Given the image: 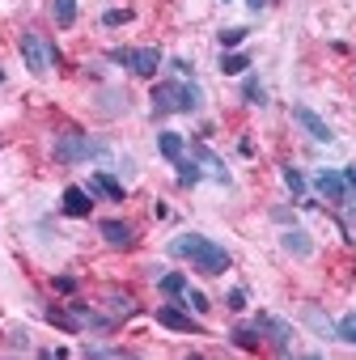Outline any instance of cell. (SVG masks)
<instances>
[{
  "mask_svg": "<svg viewBox=\"0 0 356 360\" xmlns=\"http://www.w3.org/2000/svg\"><path fill=\"white\" fill-rule=\"evenodd\" d=\"M170 255L174 259H187V263H196V271H204V276H225L229 271V250L225 246H217L212 238H204V233H178L174 242H170Z\"/></svg>",
  "mask_w": 356,
  "mask_h": 360,
  "instance_id": "obj_1",
  "label": "cell"
},
{
  "mask_svg": "<svg viewBox=\"0 0 356 360\" xmlns=\"http://www.w3.org/2000/svg\"><path fill=\"white\" fill-rule=\"evenodd\" d=\"M204 106V89L196 81H157L153 85V115H196Z\"/></svg>",
  "mask_w": 356,
  "mask_h": 360,
  "instance_id": "obj_2",
  "label": "cell"
},
{
  "mask_svg": "<svg viewBox=\"0 0 356 360\" xmlns=\"http://www.w3.org/2000/svg\"><path fill=\"white\" fill-rule=\"evenodd\" d=\"M51 153H56V161H60V165H77V161H106V157H110V148H106L102 140H94V136H85V131H77V127L60 131V136H56V144H51Z\"/></svg>",
  "mask_w": 356,
  "mask_h": 360,
  "instance_id": "obj_3",
  "label": "cell"
},
{
  "mask_svg": "<svg viewBox=\"0 0 356 360\" xmlns=\"http://www.w3.org/2000/svg\"><path fill=\"white\" fill-rule=\"evenodd\" d=\"M110 60L132 68L136 77H153L161 68V51L157 47H110Z\"/></svg>",
  "mask_w": 356,
  "mask_h": 360,
  "instance_id": "obj_4",
  "label": "cell"
},
{
  "mask_svg": "<svg viewBox=\"0 0 356 360\" xmlns=\"http://www.w3.org/2000/svg\"><path fill=\"white\" fill-rule=\"evenodd\" d=\"M18 51H22V60H26V68H30L34 77H47V68H51V47L43 43V34L22 30V34H18Z\"/></svg>",
  "mask_w": 356,
  "mask_h": 360,
  "instance_id": "obj_5",
  "label": "cell"
},
{
  "mask_svg": "<svg viewBox=\"0 0 356 360\" xmlns=\"http://www.w3.org/2000/svg\"><path fill=\"white\" fill-rule=\"evenodd\" d=\"M255 330H259V335L280 352V356H288V352H293V343H288V339H293V326H288L284 318H276V314H259V318H255Z\"/></svg>",
  "mask_w": 356,
  "mask_h": 360,
  "instance_id": "obj_6",
  "label": "cell"
},
{
  "mask_svg": "<svg viewBox=\"0 0 356 360\" xmlns=\"http://www.w3.org/2000/svg\"><path fill=\"white\" fill-rule=\"evenodd\" d=\"M98 233H102L115 250H132V246H136V225H132V221L106 217V221H98Z\"/></svg>",
  "mask_w": 356,
  "mask_h": 360,
  "instance_id": "obj_7",
  "label": "cell"
},
{
  "mask_svg": "<svg viewBox=\"0 0 356 360\" xmlns=\"http://www.w3.org/2000/svg\"><path fill=\"white\" fill-rule=\"evenodd\" d=\"M314 187H318V195H322L326 204H348V195H352L339 169H318V178H314Z\"/></svg>",
  "mask_w": 356,
  "mask_h": 360,
  "instance_id": "obj_8",
  "label": "cell"
},
{
  "mask_svg": "<svg viewBox=\"0 0 356 360\" xmlns=\"http://www.w3.org/2000/svg\"><path fill=\"white\" fill-rule=\"evenodd\" d=\"M293 119L305 127V136H310V140H318V144H331V140H335L331 123H326L318 110H310V106H293Z\"/></svg>",
  "mask_w": 356,
  "mask_h": 360,
  "instance_id": "obj_9",
  "label": "cell"
},
{
  "mask_svg": "<svg viewBox=\"0 0 356 360\" xmlns=\"http://www.w3.org/2000/svg\"><path fill=\"white\" fill-rule=\"evenodd\" d=\"M157 322L170 326V330H183V335H200V322L191 314H183L178 305H157Z\"/></svg>",
  "mask_w": 356,
  "mask_h": 360,
  "instance_id": "obj_10",
  "label": "cell"
},
{
  "mask_svg": "<svg viewBox=\"0 0 356 360\" xmlns=\"http://www.w3.org/2000/svg\"><path fill=\"white\" fill-rule=\"evenodd\" d=\"M60 208H64V217H89V212H94V195H89L85 187H64Z\"/></svg>",
  "mask_w": 356,
  "mask_h": 360,
  "instance_id": "obj_11",
  "label": "cell"
},
{
  "mask_svg": "<svg viewBox=\"0 0 356 360\" xmlns=\"http://www.w3.org/2000/svg\"><path fill=\"white\" fill-rule=\"evenodd\" d=\"M85 191H89L94 200H98V195H106V200H115V204H123V183H119V178H110L106 169H98V174L89 178V187H85Z\"/></svg>",
  "mask_w": 356,
  "mask_h": 360,
  "instance_id": "obj_12",
  "label": "cell"
},
{
  "mask_svg": "<svg viewBox=\"0 0 356 360\" xmlns=\"http://www.w3.org/2000/svg\"><path fill=\"white\" fill-rule=\"evenodd\" d=\"M280 242H284V250H288V255H297V259H310V255H314V242H310V233H305V229H284V233H280Z\"/></svg>",
  "mask_w": 356,
  "mask_h": 360,
  "instance_id": "obj_13",
  "label": "cell"
},
{
  "mask_svg": "<svg viewBox=\"0 0 356 360\" xmlns=\"http://www.w3.org/2000/svg\"><path fill=\"white\" fill-rule=\"evenodd\" d=\"M196 161H200V165H208L217 183H225V187H229V169H225V161H221L208 144H200V140H196Z\"/></svg>",
  "mask_w": 356,
  "mask_h": 360,
  "instance_id": "obj_14",
  "label": "cell"
},
{
  "mask_svg": "<svg viewBox=\"0 0 356 360\" xmlns=\"http://www.w3.org/2000/svg\"><path fill=\"white\" fill-rule=\"evenodd\" d=\"M183 148H187V140L178 136V131H161V136H157V153H161L165 161H178V157H183Z\"/></svg>",
  "mask_w": 356,
  "mask_h": 360,
  "instance_id": "obj_15",
  "label": "cell"
},
{
  "mask_svg": "<svg viewBox=\"0 0 356 360\" xmlns=\"http://www.w3.org/2000/svg\"><path fill=\"white\" fill-rule=\"evenodd\" d=\"M174 169H178V183H183V187H196L200 178H204V169H200V161H196V157H191V161H187V157H178V161H174Z\"/></svg>",
  "mask_w": 356,
  "mask_h": 360,
  "instance_id": "obj_16",
  "label": "cell"
},
{
  "mask_svg": "<svg viewBox=\"0 0 356 360\" xmlns=\"http://www.w3.org/2000/svg\"><path fill=\"white\" fill-rule=\"evenodd\" d=\"M229 339H234L242 352H259V343H263V335H259L255 326H234V330H229Z\"/></svg>",
  "mask_w": 356,
  "mask_h": 360,
  "instance_id": "obj_17",
  "label": "cell"
},
{
  "mask_svg": "<svg viewBox=\"0 0 356 360\" xmlns=\"http://www.w3.org/2000/svg\"><path fill=\"white\" fill-rule=\"evenodd\" d=\"M246 68H250V56H246V51H225V56H221V72H225V77H238V72H246Z\"/></svg>",
  "mask_w": 356,
  "mask_h": 360,
  "instance_id": "obj_18",
  "label": "cell"
},
{
  "mask_svg": "<svg viewBox=\"0 0 356 360\" xmlns=\"http://www.w3.org/2000/svg\"><path fill=\"white\" fill-rule=\"evenodd\" d=\"M51 18H56V26H72L77 22V0H51Z\"/></svg>",
  "mask_w": 356,
  "mask_h": 360,
  "instance_id": "obj_19",
  "label": "cell"
},
{
  "mask_svg": "<svg viewBox=\"0 0 356 360\" xmlns=\"http://www.w3.org/2000/svg\"><path fill=\"white\" fill-rule=\"evenodd\" d=\"M157 284H161L165 297H183V292H187V276H183V271H165Z\"/></svg>",
  "mask_w": 356,
  "mask_h": 360,
  "instance_id": "obj_20",
  "label": "cell"
},
{
  "mask_svg": "<svg viewBox=\"0 0 356 360\" xmlns=\"http://www.w3.org/2000/svg\"><path fill=\"white\" fill-rule=\"evenodd\" d=\"M242 98H246L250 106H267V89L259 85V77H246V81H242Z\"/></svg>",
  "mask_w": 356,
  "mask_h": 360,
  "instance_id": "obj_21",
  "label": "cell"
},
{
  "mask_svg": "<svg viewBox=\"0 0 356 360\" xmlns=\"http://www.w3.org/2000/svg\"><path fill=\"white\" fill-rule=\"evenodd\" d=\"M280 178H284V187L293 191V200H305V178H301V169L284 165V169H280Z\"/></svg>",
  "mask_w": 356,
  "mask_h": 360,
  "instance_id": "obj_22",
  "label": "cell"
},
{
  "mask_svg": "<svg viewBox=\"0 0 356 360\" xmlns=\"http://www.w3.org/2000/svg\"><path fill=\"white\" fill-rule=\"evenodd\" d=\"M106 301H110V314H115V318H127V314H136V301H132L127 292H106Z\"/></svg>",
  "mask_w": 356,
  "mask_h": 360,
  "instance_id": "obj_23",
  "label": "cell"
},
{
  "mask_svg": "<svg viewBox=\"0 0 356 360\" xmlns=\"http://www.w3.org/2000/svg\"><path fill=\"white\" fill-rule=\"evenodd\" d=\"M335 339H343V343L356 347V314H343V318L335 322Z\"/></svg>",
  "mask_w": 356,
  "mask_h": 360,
  "instance_id": "obj_24",
  "label": "cell"
},
{
  "mask_svg": "<svg viewBox=\"0 0 356 360\" xmlns=\"http://www.w3.org/2000/svg\"><path fill=\"white\" fill-rule=\"evenodd\" d=\"M246 34H250L246 26H229V30H221V47H225V51H234V47H242V43H246Z\"/></svg>",
  "mask_w": 356,
  "mask_h": 360,
  "instance_id": "obj_25",
  "label": "cell"
},
{
  "mask_svg": "<svg viewBox=\"0 0 356 360\" xmlns=\"http://www.w3.org/2000/svg\"><path fill=\"white\" fill-rule=\"evenodd\" d=\"M123 22H132V9H106L102 13V26H123Z\"/></svg>",
  "mask_w": 356,
  "mask_h": 360,
  "instance_id": "obj_26",
  "label": "cell"
},
{
  "mask_svg": "<svg viewBox=\"0 0 356 360\" xmlns=\"http://www.w3.org/2000/svg\"><path fill=\"white\" fill-rule=\"evenodd\" d=\"M183 297H187V305H191V309H196V314H204V309H208V297H204V292H200V288H187V292H183Z\"/></svg>",
  "mask_w": 356,
  "mask_h": 360,
  "instance_id": "obj_27",
  "label": "cell"
},
{
  "mask_svg": "<svg viewBox=\"0 0 356 360\" xmlns=\"http://www.w3.org/2000/svg\"><path fill=\"white\" fill-rule=\"evenodd\" d=\"M225 305H229L234 314H238V309H246V292H242V288H229V297H225Z\"/></svg>",
  "mask_w": 356,
  "mask_h": 360,
  "instance_id": "obj_28",
  "label": "cell"
},
{
  "mask_svg": "<svg viewBox=\"0 0 356 360\" xmlns=\"http://www.w3.org/2000/svg\"><path fill=\"white\" fill-rule=\"evenodd\" d=\"M56 292H77V276H56Z\"/></svg>",
  "mask_w": 356,
  "mask_h": 360,
  "instance_id": "obj_29",
  "label": "cell"
},
{
  "mask_svg": "<svg viewBox=\"0 0 356 360\" xmlns=\"http://www.w3.org/2000/svg\"><path fill=\"white\" fill-rule=\"evenodd\" d=\"M339 174H343V183H348V191H356V165H343Z\"/></svg>",
  "mask_w": 356,
  "mask_h": 360,
  "instance_id": "obj_30",
  "label": "cell"
},
{
  "mask_svg": "<svg viewBox=\"0 0 356 360\" xmlns=\"http://www.w3.org/2000/svg\"><path fill=\"white\" fill-rule=\"evenodd\" d=\"M170 68H174V72H178V77H191V64H187V60H174V64H170Z\"/></svg>",
  "mask_w": 356,
  "mask_h": 360,
  "instance_id": "obj_31",
  "label": "cell"
},
{
  "mask_svg": "<svg viewBox=\"0 0 356 360\" xmlns=\"http://www.w3.org/2000/svg\"><path fill=\"white\" fill-rule=\"evenodd\" d=\"M246 9H250V13H263V9H267V0H246Z\"/></svg>",
  "mask_w": 356,
  "mask_h": 360,
  "instance_id": "obj_32",
  "label": "cell"
},
{
  "mask_svg": "<svg viewBox=\"0 0 356 360\" xmlns=\"http://www.w3.org/2000/svg\"><path fill=\"white\" fill-rule=\"evenodd\" d=\"M0 81H5V68H0Z\"/></svg>",
  "mask_w": 356,
  "mask_h": 360,
  "instance_id": "obj_33",
  "label": "cell"
}]
</instances>
